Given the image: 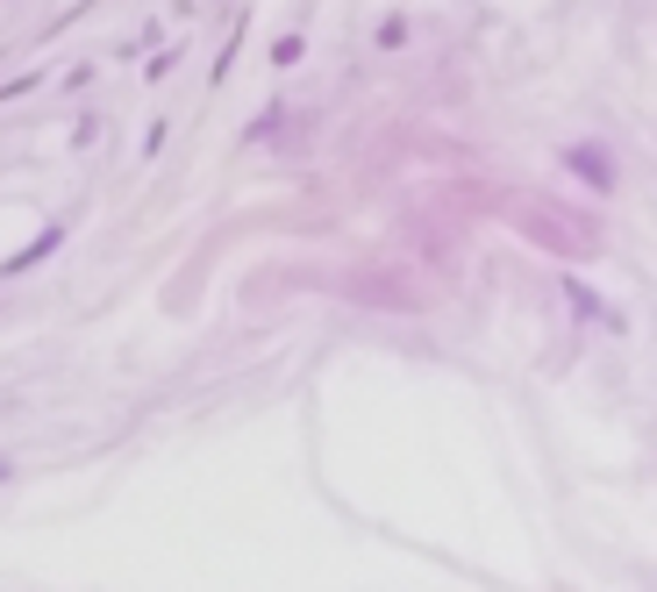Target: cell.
I'll return each mask as SVG.
<instances>
[{"mask_svg":"<svg viewBox=\"0 0 657 592\" xmlns=\"http://www.w3.org/2000/svg\"><path fill=\"white\" fill-rule=\"evenodd\" d=\"M565 300H571V307H579V314H587V322H601V300H593V293H587V286H579V279H571V286H565Z\"/></svg>","mask_w":657,"mask_h":592,"instance_id":"2","label":"cell"},{"mask_svg":"<svg viewBox=\"0 0 657 592\" xmlns=\"http://www.w3.org/2000/svg\"><path fill=\"white\" fill-rule=\"evenodd\" d=\"M565 171H571V179H587L593 193H615V179H622V171H615V157H607V143H571Z\"/></svg>","mask_w":657,"mask_h":592,"instance_id":"1","label":"cell"},{"mask_svg":"<svg viewBox=\"0 0 657 592\" xmlns=\"http://www.w3.org/2000/svg\"><path fill=\"white\" fill-rule=\"evenodd\" d=\"M0 478H8V464H0Z\"/></svg>","mask_w":657,"mask_h":592,"instance_id":"3","label":"cell"}]
</instances>
